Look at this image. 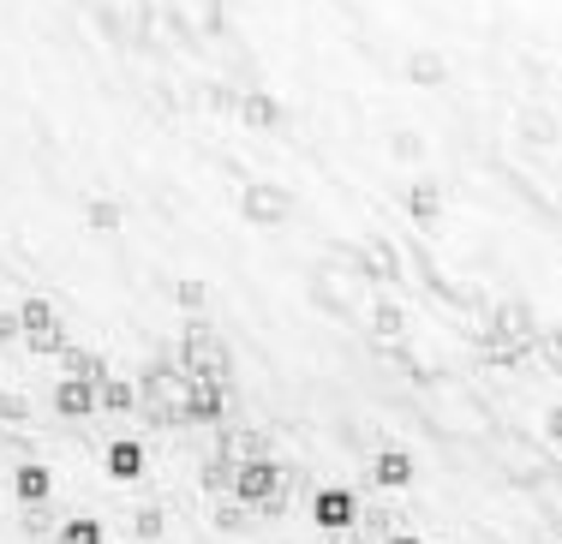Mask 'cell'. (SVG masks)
Masks as SVG:
<instances>
[{"mask_svg": "<svg viewBox=\"0 0 562 544\" xmlns=\"http://www.w3.org/2000/svg\"><path fill=\"white\" fill-rule=\"evenodd\" d=\"M281 485H288V479H281L270 461H251V467L239 473L234 490H239V502H251V509H281Z\"/></svg>", "mask_w": 562, "mask_h": 544, "instance_id": "1", "label": "cell"}, {"mask_svg": "<svg viewBox=\"0 0 562 544\" xmlns=\"http://www.w3.org/2000/svg\"><path fill=\"white\" fill-rule=\"evenodd\" d=\"M317 526H329V533H341V526L359 521V497H347V490H324V497L312 502Z\"/></svg>", "mask_w": 562, "mask_h": 544, "instance_id": "2", "label": "cell"}, {"mask_svg": "<svg viewBox=\"0 0 562 544\" xmlns=\"http://www.w3.org/2000/svg\"><path fill=\"white\" fill-rule=\"evenodd\" d=\"M12 490H19V502H48V467H19V479H12Z\"/></svg>", "mask_w": 562, "mask_h": 544, "instance_id": "3", "label": "cell"}, {"mask_svg": "<svg viewBox=\"0 0 562 544\" xmlns=\"http://www.w3.org/2000/svg\"><path fill=\"white\" fill-rule=\"evenodd\" d=\"M109 473H114V479H138V473H144V449L114 443V449H109Z\"/></svg>", "mask_w": 562, "mask_h": 544, "instance_id": "4", "label": "cell"}, {"mask_svg": "<svg viewBox=\"0 0 562 544\" xmlns=\"http://www.w3.org/2000/svg\"><path fill=\"white\" fill-rule=\"evenodd\" d=\"M413 479V461L401 455V449H383L378 455V485H407Z\"/></svg>", "mask_w": 562, "mask_h": 544, "instance_id": "5", "label": "cell"}, {"mask_svg": "<svg viewBox=\"0 0 562 544\" xmlns=\"http://www.w3.org/2000/svg\"><path fill=\"white\" fill-rule=\"evenodd\" d=\"M90 401H97V395H90V383H60V395H55L60 413H90Z\"/></svg>", "mask_w": 562, "mask_h": 544, "instance_id": "6", "label": "cell"}, {"mask_svg": "<svg viewBox=\"0 0 562 544\" xmlns=\"http://www.w3.org/2000/svg\"><path fill=\"white\" fill-rule=\"evenodd\" d=\"M55 544H102V526L97 521H66Z\"/></svg>", "mask_w": 562, "mask_h": 544, "instance_id": "7", "label": "cell"}, {"mask_svg": "<svg viewBox=\"0 0 562 544\" xmlns=\"http://www.w3.org/2000/svg\"><path fill=\"white\" fill-rule=\"evenodd\" d=\"M390 544H419V539H390Z\"/></svg>", "mask_w": 562, "mask_h": 544, "instance_id": "8", "label": "cell"}]
</instances>
